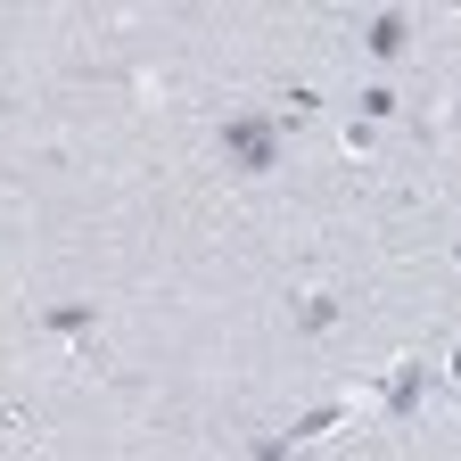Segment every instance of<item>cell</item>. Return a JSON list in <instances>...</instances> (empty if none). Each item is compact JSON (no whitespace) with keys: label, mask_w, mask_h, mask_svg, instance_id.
Here are the masks:
<instances>
[{"label":"cell","mask_w":461,"mask_h":461,"mask_svg":"<svg viewBox=\"0 0 461 461\" xmlns=\"http://www.w3.org/2000/svg\"><path fill=\"white\" fill-rule=\"evenodd\" d=\"M280 115H230L222 124V157H230V173H272L280 165Z\"/></svg>","instance_id":"1"},{"label":"cell","mask_w":461,"mask_h":461,"mask_svg":"<svg viewBox=\"0 0 461 461\" xmlns=\"http://www.w3.org/2000/svg\"><path fill=\"white\" fill-rule=\"evenodd\" d=\"M363 50H371V58H403V50H412V17H403V9H379V17L363 25Z\"/></svg>","instance_id":"2"},{"label":"cell","mask_w":461,"mask_h":461,"mask_svg":"<svg viewBox=\"0 0 461 461\" xmlns=\"http://www.w3.org/2000/svg\"><path fill=\"white\" fill-rule=\"evenodd\" d=\"M420 395H429V363L412 355V363H395V379H387V412H395V420H412V412H420Z\"/></svg>","instance_id":"3"},{"label":"cell","mask_w":461,"mask_h":461,"mask_svg":"<svg viewBox=\"0 0 461 461\" xmlns=\"http://www.w3.org/2000/svg\"><path fill=\"white\" fill-rule=\"evenodd\" d=\"M297 330H305V338L338 330V297H330V288H313V297H297Z\"/></svg>","instance_id":"4"},{"label":"cell","mask_w":461,"mask_h":461,"mask_svg":"<svg viewBox=\"0 0 461 461\" xmlns=\"http://www.w3.org/2000/svg\"><path fill=\"white\" fill-rule=\"evenodd\" d=\"M91 305H41V330H58V338H91Z\"/></svg>","instance_id":"5"},{"label":"cell","mask_w":461,"mask_h":461,"mask_svg":"<svg viewBox=\"0 0 461 461\" xmlns=\"http://www.w3.org/2000/svg\"><path fill=\"white\" fill-rule=\"evenodd\" d=\"M387 115H403V99H395L387 83H371V91H363V115H355V124L371 132V124H387Z\"/></svg>","instance_id":"6"},{"label":"cell","mask_w":461,"mask_h":461,"mask_svg":"<svg viewBox=\"0 0 461 461\" xmlns=\"http://www.w3.org/2000/svg\"><path fill=\"white\" fill-rule=\"evenodd\" d=\"M338 420H346V403H321V412H305L297 429H280V437H288V445H297V437H321V429H338Z\"/></svg>","instance_id":"7"},{"label":"cell","mask_w":461,"mask_h":461,"mask_svg":"<svg viewBox=\"0 0 461 461\" xmlns=\"http://www.w3.org/2000/svg\"><path fill=\"white\" fill-rule=\"evenodd\" d=\"M248 461H297V445L272 429V437H256V445H248Z\"/></svg>","instance_id":"8"}]
</instances>
